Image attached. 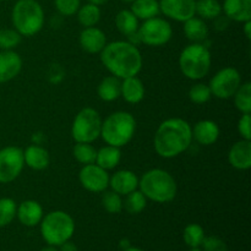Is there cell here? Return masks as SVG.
<instances>
[{
  "instance_id": "cell-1",
  "label": "cell",
  "mask_w": 251,
  "mask_h": 251,
  "mask_svg": "<svg viewBox=\"0 0 251 251\" xmlns=\"http://www.w3.org/2000/svg\"><path fill=\"white\" fill-rule=\"evenodd\" d=\"M100 54L103 66L120 80L139 75L144 64L140 49L127 41L107 43Z\"/></svg>"
},
{
  "instance_id": "cell-2",
  "label": "cell",
  "mask_w": 251,
  "mask_h": 251,
  "mask_svg": "<svg viewBox=\"0 0 251 251\" xmlns=\"http://www.w3.org/2000/svg\"><path fill=\"white\" fill-rule=\"evenodd\" d=\"M193 144V129L186 120L171 118L161 123L153 137V147L163 158H174Z\"/></svg>"
},
{
  "instance_id": "cell-3",
  "label": "cell",
  "mask_w": 251,
  "mask_h": 251,
  "mask_svg": "<svg viewBox=\"0 0 251 251\" xmlns=\"http://www.w3.org/2000/svg\"><path fill=\"white\" fill-rule=\"evenodd\" d=\"M139 189L145 198L157 203L171 202L178 193V186L173 176L159 168L150 169L142 174L139 179Z\"/></svg>"
},
{
  "instance_id": "cell-4",
  "label": "cell",
  "mask_w": 251,
  "mask_h": 251,
  "mask_svg": "<svg viewBox=\"0 0 251 251\" xmlns=\"http://www.w3.org/2000/svg\"><path fill=\"white\" fill-rule=\"evenodd\" d=\"M136 131V120L129 112L119 110L108 115L102 122L100 137L109 146L119 147L129 144Z\"/></svg>"
},
{
  "instance_id": "cell-5",
  "label": "cell",
  "mask_w": 251,
  "mask_h": 251,
  "mask_svg": "<svg viewBox=\"0 0 251 251\" xmlns=\"http://www.w3.org/2000/svg\"><path fill=\"white\" fill-rule=\"evenodd\" d=\"M11 21L22 37H32L43 28L44 10L37 0H17L12 7Z\"/></svg>"
},
{
  "instance_id": "cell-6",
  "label": "cell",
  "mask_w": 251,
  "mask_h": 251,
  "mask_svg": "<svg viewBox=\"0 0 251 251\" xmlns=\"http://www.w3.org/2000/svg\"><path fill=\"white\" fill-rule=\"evenodd\" d=\"M75 233V221L65 211H51L41 221V234L51 247H60L70 240Z\"/></svg>"
},
{
  "instance_id": "cell-7",
  "label": "cell",
  "mask_w": 251,
  "mask_h": 251,
  "mask_svg": "<svg viewBox=\"0 0 251 251\" xmlns=\"http://www.w3.org/2000/svg\"><path fill=\"white\" fill-rule=\"evenodd\" d=\"M212 56L205 43H191L179 55V68L189 80H201L210 73Z\"/></svg>"
},
{
  "instance_id": "cell-8",
  "label": "cell",
  "mask_w": 251,
  "mask_h": 251,
  "mask_svg": "<svg viewBox=\"0 0 251 251\" xmlns=\"http://www.w3.org/2000/svg\"><path fill=\"white\" fill-rule=\"evenodd\" d=\"M102 118L95 108L86 107L76 114L71 126V136L76 142L92 144L100 136Z\"/></svg>"
},
{
  "instance_id": "cell-9",
  "label": "cell",
  "mask_w": 251,
  "mask_h": 251,
  "mask_svg": "<svg viewBox=\"0 0 251 251\" xmlns=\"http://www.w3.org/2000/svg\"><path fill=\"white\" fill-rule=\"evenodd\" d=\"M137 34L141 43L151 47H161L171 41L173 28L167 20L156 16L145 20L139 26Z\"/></svg>"
},
{
  "instance_id": "cell-10",
  "label": "cell",
  "mask_w": 251,
  "mask_h": 251,
  "mask_svg": "<svg viewBox=\"0 0 251 251\" xmlns=\"http://www.w3.org/2000/svg\"><path fill=\"white\" fill-rule=\"evenodd\" d=\"M242 85V76L237 69L228 66L221 69L210 80L211 93L218 100H229Z\"/></svg>"
},
{
  "instance_id": "cell-11",
  "label": "cell",
  "mask_w": 251,
  "mask_h": 251,
  "mask_svg": "<svg viewBox=\"0 0 251 251\" xmlns=\"http://www.w3.org/2000/svg\"><path fill=\"white\" fill-rule=\"evenodd\" d=\"M24 167V150L16 146L0 150V184L11 183L19 178Z\"/></svg>"
},
{
  "instance_id": "cell-12",
  "label": "cell",
  "mask_w": 251,
  "mask_h": 251,
  "mask_svg": "<svg viewBox=\"0 0 251 251\" xmlns=\"http://www.w3.org/2000/svg\"><path fill=\"white\" fill-rule=\"evenodd\" d=\"M78 180L90 193H104L109 188V174L98 164H85L78 173Z\"/></svg>"
},
{
  "instance_id": "cell-13",
  "label": "cell",
  "mask_w": 251,
  "mask_h": 251,
  "mask_svg": "<svg viewBox=\"0 0 251 251\" xmlns=\"http://www.w3.org/2000/svg\"><path fill=\"white\" fill-rule=\"evenodd\" d=\"M159 10L168 19L185 22L195 16L196 0H158Z\"/></svg>"
},
{
  "instance_id": "cell-14",
  "label": "cell",
  "mask_w": 251,
  "mask_h": 251,
  "mask_svg": "<svg viewBox=\"0 0 251 251\" xmlns=\"http://www.w3.org/2000/svg\"><path fill=\"white\" fill-rule=\"evenodd\" d=\"M81 48L90 54H98L107 44V36L98 27H85L78 37Z\"/></svg>"
},
{
  "instance_id": "cell-15",
  "label": "cell",
  "mask_w": 251,
  "mask_h": 251,
  "mask_svg": "<svg viewBox=\"0 0 251 251\" xmlns=\"http://www.w3.org/2000/svg\"><path fill=\"white\" fill-rule=\"evenodd\" d=\"M228 162L238 171H248L251 168V141L242 139L237 141L228 152Z\"/></svg>"
},
{
  "instance_id": "cell-16",
  "label": "cell",
  "mask_w": 251,
  "mask_h": 251,
  "mask_svg": "<svg viewBox=\"0 0 251 251\" xmlns=\"http://www.w3.org/2000/svg\"><path fill=\"white\" fill-rule=\"evenodd\" d=\"M109 188L119 195L126 196L139 189V178L129 169L118 171L109 176Z\"/></svg>"
},
{
  "instance_id": "cell-17",
  "label": "cell",
  "mask_w": 251,
  "mask_h": 251,
  "mask_svg": "<svg viewBox=\"0 0 251 251\" xmlns=\"http://www.w3.org/2000/svg\"><path fill=\"white\" fill-rule=\"evenodd\" d=\"M22 69V59L14 50L0 51V83L11 81Z\"/></svg>"
},
{
  "instance_id": "cell-18",
  "label": "cell",
  "mask_w": 251,
  "mask_h": 251,
  "mask_svg": "<svg viewBox=\"0 0 251 251\" xmlns=\"http://www.w3.org/2000/svg\"><path fill=\"white\" fill-rule=\"evenodd\" d=\"M191 129H193V140L202 146H211L216 144L220 137V126L213 120H200Z\"/></svg>"
},
{
  "instance_id": "cell-19",
  "label": "cell",
  "mask_w": 251,
  "mask_h": 251,
  "mask_svg": "<svg viewBox=\"0 0 251 251\" xmlns=\"http://www.w3.org/2000/svg\"><path fill=\"white\" fill-rule=\"evenodd\" d=\"M16 216L21 225L26 227H36L43 218V208L36 200L22 201L16 210Z\"/></svg>"
},
{
  "instance_id": "cell-20",
  "label": "cell",
  "mask_w": 251,
  "mask_h": 251,
  "mask_svg": "<svg viewBox=\"0 0 251 251\" xmlns=\"http://www.w3.org/2000/svg\"><path fill=\"white\" fill-rule=\"evenodd\" d=\"M222 12L229 21L247 22L251 20V0H225Z\"/></svg>"
},
{
  "instance_id": "cell-21",
  "label": "cell",
  "mask_w": 251,
  "mask_h": 251,
  "mask_svg": "<svg viewBox=\"0 0 251 251\" xmlns=\"http://www.w3.org/2000/svg\"><path fill=\"white\" fill-rule=\"evenodd\" d=\"M120 97L130 104H137L145 97L144 82L137 76H131L122 80L120 86Z\"/></svg>"
},
{
  "instance_id": "cell-22",
  "label": "cell",
  "mask_w": 251,
  "mask_h": 251,
  "mask_svg": "<svg viewBox=\"0 0 251 251\" xmlns=\"http://www.w3.org/2000/svg\"><path fill=\"white\" fill-rule=\"evenodd\" d=\"M25 166L33 171H43L49 166L50 157L48 151L39 145H31L24 151Z\"/></svg>"
},
{
  "instance_id": "cell-23",
  "label": "cell",
  "mask_w": 251,
  "mask_h": 251,
  "mask_svg": "<svg viewBox=\"0 0 251 251\" xmlns=\"http://www.w3.org/2000/svg\"><path fill=\"white\" fill-rule=\"evenodd\" d=\"M184 34L193 43H203L208 37V27L205 20L193 16L184 22Z\"/></svg>"
},
{
  "instance_id": "cell-24",
  "label": "cell",
  "mask_w": 251,
  "mask_h": 251,
  "mask_svg": "<svg viewBox=\"0 0 251 251\" xmlns=\"http://www.w3.org/2000/svg\"><path fill=\"white\" fill-rule=\"evenodd\" d=\"M122 80L110 75L103 78L97 87L98 97L104 102H114L120 97Z\"/></svg>"
},
{
  "instance_id": "cell-25",
  "label": "cell",
  "mask_w": 251,
  "mask_h": 251,
  "mask_svg": "<svg viewBox=\"0 0 251 251\" xmlns=\"http://www.w3.org/2000/svg\"><path fill=\"white\" fill-rule=\"evenodd\" d=\"M120 161H122V151L119 147L107 145L97 151L95 163L105 171H110V169H114L120 163Z\"/></svg>"
},
{
  "instance_id": "cell-26",
  "label": "cell",
  "mask_w": 251,
  "mask_h": 251,
  "mask_svg": "<svg viewBox=\"0 0 251 251\" xmlns=\"http://www.w3.org/2000/svg\"><path fill=\"white\" fill-rule=\"evenodd\" d=\"M115 26L123 36L129 37L139 29V19L132 14L131 10H120L115 16Z\"/></svg>"
},
{
  "instance_id": "cell-27",
  "label": "cell",
  "mask_w": 251,
  "mask_h": 251,
  "mask_svg": "<svg viewBox=\"0 0 251 251\" xmlns=\"http://www.w3.org/2000/svg\"><path fill=\"white\" fill-rule=\"evenodd\" d=\"M132 14L139 20H149L161 14L158 0H135L130 7Z\"/></svg>"
},
{
  "instance_id": "cell-28",
  "label": "cell",
  "mask_w": 251,
  "mask_h": 251,
  "mask_svg": "<svg viewBox=\"0 0 251 251\" xmlns=\"http://www.w3.org/2000/svg\"><path fill=\"white\" fill-rule=\"evenodd\" d=\"M76 15H77L78 22H80V25L83 28L85 27H93L100 22V9L98 5L87 2L85 5H81Z\"/></svg>"
},
{
  "instance_id": "cell-29",
  "label": "cell",
  "mask_w": 251,
  "mask_h": 251,
  "mask_svg": "<svg viewBox=\"0 0 251 251\" xmlns=\"http://www.w3.org/2000/svg\"><path fill=\"white\" fill-rule=\"evenodd\" d=\"M195 15L202 20H215L222 15V4L218 0H196Z\"/></svg>"
},
{
  "instance_id": "cell-30",
  "label": "cell",
  "mask_w": 251,
  "mask_h": 251,
  "mask_svg": "<svg viewBox=\"0 0 251 251\" xmlns=\"http://www.w3.org/2000/svg\"><path fill=\"white\" fill-rule=\"evenodd\" d=\"M235 108L242 114L251 113V83L244 82L239 86L237 92L233 96Z\"/></svg>"
},
{
  "instance_id": "cell-31",
  "label": "cell",
  "mask_w": 251,
  "mask_h": 251,
  "mask_svg": "<svg viewBox=\"0 0 251 251\" xmlns=\"http://www.w3.org/2000/svg\"><path fill=\"white\" fill-rule=\"evenodd\" d=\"M147 199L140 190H135L127 194L125 201H123V208L127 211L130 215H139L146 208Z\"/></svg>"
},
{
  "instance_id": "cell-32",
  "label": "cell",
  "mask_w": 251,
  "mask_h": 251,
  "mask_svg": "<svg viewBox=\"0 0 251 251\" xmlns=\"http://www.w3.org/2000/svg\"><path fill=\"white\" fill-rule=\"evenodd\" d=\"M183 239L189 248H200L205 239V230L198 223H190L184 228Z\"/></svg>"
},
{
  "instance_id": "cell-33",
  "label": "cell",
  "mask_w": 251,
  "mask_h": 251,
  "mask_svg": "<svg viewBox=\"0 0 251 251\" xmlns=\"http://www.w3.org/2000/svg\"><path fill=\"white\" fill-rule=\"evenodd\" d=\"M73 154L76 161L81 164H92L96 162L97 157V150L91 144H85V142H76L73 149Z\"/></svg>"
},
{
  "instance_id": "cell-34",
  "label": "cell",
  "mask_w": 251,
  "mask_h": 251,
  "mask_svg": "<svg viewBox=\"0 0 251 251\" xmlns=\"http://www.w3.org/2000/svg\"><path fill=\"white\" fill-rule=\"evenodd\" d=\"M17 205L12 199H0V228L9 226L16 217Z\"/></svg>"
},
{
  "instance_id": "cell-35",
  "label": "cell",
  "mask_w": 251,
  "mask_h": 251,
  "mask_svg": "<svg viewBox=\"0 0 251 251\" xmlns=\"http://www.w3.org/2000/svg\"><path fill=\"white\" fill-rule=\"evenodd\" d=\"M22 36L15 28L0 29V49L12 50L15 47L21 43Z\"/></svg>"
},
{
  "instance_id": "cell-36",
  "label": "cell",
  "mask_w": 251,
  "mask_h": 251,
  "mask_svg": "<svg viewBox=\"0 0 251 251\" xmlns=\"http://www.w3.org/2000/svg\"><path fill=\"white\" fill-rule=\"evenodd\" d=\"M102 206L108 213L117 215L123 211V199L122 195L115 191H105L102 196Z\"/></svg>"
},
{
  "instance_id": "cell-37",
  "label": "cell",
  "mask_w": 251,
  "mask_h": 251,
  "mask_svg": "<svg viewBox=\"0 0 251 251\" xmlns=\"http://www.w3.org/2000/svg\"><path fill=\"white\" fill-rule=\"evenodd\" d=\"M212 97L210 87L205 83H196L189 90V98L195 104H203L207 103Z\"/></svg>"
},
{
  "instance_id": "cell-38",
  "label": "cell",
  "mask_w": 251,
  "mask_h": 251,
  "mask_svg": "<svg viewBox=\"0 0 251 251\" xmlns=\"http://www.w3.org/2000/svg\"><path fill=\"white\" fill-rule=\"evenodd\" d=\"M55 9L61 16H73L81 6V0H54Z\"/></svg>"
},
{
  "instance_id": "cell-39",
  "label": "cell",
  "mask_w": 251,
  "mask_h": 251,
  "mask_svg": "<svg viewBox=\"0 0 251 251\" xmlns=\"http://www.w3.org/2000/svg\"><path fill=\"white\" fill-rule=\"evenodd\" d=\"M201 247H202V251H228L227 244L216 235L205 237Z\"/></svg>"
},
{
  "instance_id": "cell-40",
  "label": "cell",
  "mask_w": 251,
  "mask_h": 251,
  "mask_svg": "<svg viewBox=\"0 0 251 251\" xmlns=\"http://www.w3.org/2000/svg\"><path fill=\"white\" fill-rule=\"evenodd\" d=\"M238 132L242 139L250 140L251 141V115L250 113H245L240 117L238 122Z\"/></svg>"
},
{
  "instance_id": "cell-41",
  "label": "cell",
  "mask_w": 251,
  "mask_h": 251,
  "mask_svg": "<svg viewBox=\"0 0 251 251\" xmlns=\"http://www.w3.org/2000/svg\"><path fill=\"white\" fill-rule=\"evenodd\" d=\"M215 27L216 29H218V31H222V29H226L228 27V22H229V19H227L226 16H222V15H220L218 17H216L215 19Z\"/></svg>"
},
{
  "instance_id": "cell-42",
  "label": "cell",
  "mask_w": 251,
  "mask_h": 251,
  "mask_svg": "<svg viewBox=\"0 0 251 251\" xmlns=\"http://www.w3.org/2000/svg\"><path fill=\"white\" fill-rule=\"evenodd\" d=\"M60 251H77V247L71 242H65L60 245Z\"/></svg>"
},
{
  "instance_id": "cell-43",
  "label": "cell",
  "mask_w": 251,
  "mask_h": 251,
  "mask_svg": "<svg viewBox=\"0 0 251 251\" xmlns=\"http://www.w3.org/2000/svg\"><path fill=\"white\" fill-rule=\"evenodd\" d=\"M243 24H244L243 31H244L245 37H247L248 39H251V20H250V21L243 22Z\"/></svg>"
},
{
  "instance_id": "cell-44",
  "label": "cell",
  "mask_w": 251,
  "mask_h": 251,
  "mask_svg": "<svg viewBox=\"0 0 251 251\" xmlns=\"http://www.w3.org/2000/svg\"><path fill=\"white\" fill-rule=\"evenodd\" d=\"M131 247V245H130V242L127 239H123V240H120V243H119V248L120 249H122L123 251L124 250H126L127 248H130Z\"/></svg>"
},
{
  "instance_id": "cell-45",
  "label": "cell",
  "mask_w": 251,
  "mask_h": 251,
  "mask_svg": "<svg viewBox=\"0 0 251 251\" xmlns=\"http://www.w3.org/2000/svg\"><path fill=\"white\" fill-rule=\"evenodd\" d=\"M88 2H92V4L95 5H98V6H100V5L105 4V2H108L109 0H87Z\"/></svg>"
},
{
  "instance_id": "cell-46",
  "label": "cell",
  "mask_w": 251,
  "mask_h": 251,
  "mask_svg": "<svg viewBox=\"0 0 251 251\" xmlns=\"http://www.w3.org/2000/svg\"><path fill=\"white\" fill-rule=\"evenodd\" d=\"M41 251H58V250L55 249V247H51V245H49V247L43 248Z\"/></svg>"
},
{
  "instance_id": "cell-47",
  "label": "cell",
  "mask_w": 251,
  "mask_h": 251,
  "mask_svg": "<svg viewBox=\"0 0 251 251\" xmlns=\"http://www.w3.org/2000/svg\"><path fill=\"white\" fill-rule=\"evenodd\" d=\"M124 251H144V250L139 249V248H132V247H130V248H127L126 250H124Z\"/></svg>"
},
{
  "instance_id": "cell-48",
  "label": "cell",
  "mask_w": 251,
  "mask_h": 251,
  "mask_svg": "<svg viewBox=\"0 0 251 251\" xmlns=\"http://www.w3.org/2000/svg\"><path fill=\"white\" fill-rule=\"evenodd\" d=\"M120 1L123 2H127V4H131L132 1H135V0H120Z\"/></svg>"
},
{
  "instance_id": "cell-49",
  "label": "cell",
  "mask_w": 251,
  "mask_h": 251,
  "mask_svg": "<svg viewBox=\"0 0 251 251\" xmlns=\"http://www.w3.org/2000/svg\"><path fill=\"white\" fill-rule=\"evenodd\" d=\"M189 251H202V250H201L200 248H191V249Z\"/></svg>"
},
{
  "instance_id": "cell-50",
  "label": "cell",
  "mask_w": 251,
  "mask_h": 251,
  "mask_svg": "<svg viewBox=\"0 0 251 251\" xmlns=\"http://www.w3.org/2000/svg\"><path fill=\"white\" fill-rule=\"evenodd\" d=\"M0 1H7V0H0Z\"/></svg>"
}]
</instances>
